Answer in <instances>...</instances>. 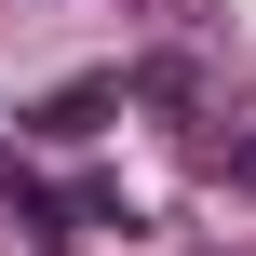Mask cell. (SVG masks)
I'll list each match as a JSON object with an SVG mask.
<instances>
[{"label": "cell", "mask_w": 256, "mask_h": 256, "mask_svg": "<svg viewBox=\"0 0 256 256\" xmlns=\"http://www.w3.org/2000/svg\"><path fill=\"white\" fill-rule=\"evenodd\" d=\"M14 230L54 256V243H81V202H68V189H40V176H14Z\"/></svg>", "instance_id": "cell-2"}, {"label": "cell", "mask_w": 256, "mask_h": 256, "mask_svg": "<svg viewBox=\"0 0 256 256\" xmlns=\"http://www.w3.org/2000/svg\"><path fill=\"white\" fill-rule=\"evenodd\" d=\"M122 94H135V81H122V68H81V81H54V94H40V108H27V122H40V135H68V148H81V135H108V108H122Z\"/></svg>", "instance_id": "cell-1"}, {"label": "cell", "mask_w": 256, "mask_h": 256, "mask_svg": "<svg viewBox=\"0 0 256 256\" xmlns=\"http://www.w3.org/2000/svg\"><path fill=\"white\" fill-rule=\"evenodd\" d=\"M216 176H230V189L256 202V135H230V148H216Z\"/></svg>", "instance_id": "cell-3"}]
</instances>
